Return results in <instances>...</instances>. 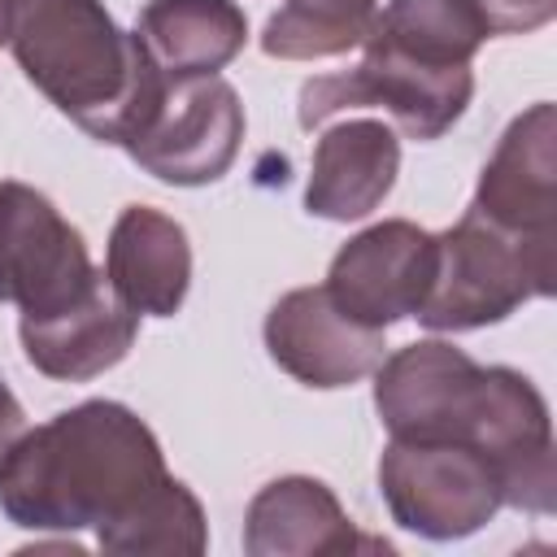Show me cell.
Here are the masks:
<instances>
[{
  "label": "cell",
  "mask_w": 557,
  "mask_h": 557,
  "mask_svg": "<svg viewBox=\"0 0 557 557\" xmlns=\"http://www.w3.org/2000/svg\"><path fill=\"white\" fill-rule=\"evenodd\" d=\"M248 553H352V548H387L383 540H366L352 531L335 496L313 479H278L248 509Z\"/></svg>",
  "instance_id": "obj_15"
},
{
  "label": "cell",
  "mask_w": 557,
  "mask_h": 557,
  "mask_svg": "<svg viewBox=\"0 0 557 557\" xmlns=\"http://www.w3.org/2000/svg\"><path fill=\"white\" fill-rule=\"evenodd\" d=\"M244 135L239 96L218 74H191L170 78L161 87V100L152 104L139 135L126 144V152L165 183H213L235 161Z\"/></svg>",
  "instance_id": "obj_8"
},
{
  "label": "cell",
  "mask_w": 557,
  "mask_h": 557,
  "mask_svg": "<svg viewBox=\"0 0 557 557\" xmlns=\"http://www.w3.org/2000/svg\"><path fill=\"white\" fill-rule=\"evenodd\" d=\"M557 196H553V104H535L527 117H518L496 157L483 170L474 213L487 222L535 235V239H557Z\"/></svg>",
  "instance_id": "obj_11"
},
{
  "label": "cell",
  "mask_w": 557,
  "mask_h": 557,
  "mask_svg": "<svg viewBox=\"0 0 557 557\" xmlns=\"http://www.w3.org/2000/svg\"><path fill=\"white\" fill-rule=\"evenodd\" d=\"M487 30L492 35H509V30H531L540 22L553 17L557 0H474Z\"/></svg>",
  "instance_id": "obj_17"
},
{
  "label": "cell",
  "mask_w": 557,
  "mask_h": 557,
  "mask_svg": "<svg viewBox=\"0 0 557 557\" xmlns=\"http://www.w3.org/2000/svg\"><path fill=\"white\" fill-rule=\"evenodd\" d=\"M0 300L22 309L26 357L70 383L117 366L139 331L83 235L22 183H0Z\"/></svg>",
  "instance_id": "obj_3"
},
{
  "label": "cell",
  "mask_w": 557,
  "mask_h": 557,
  "mask_svg": "<svg viewBox=\"0 0 557 557\" xmlns=\"http://www.w3.org/2000/svg\"><path fill=\"white\" fill-rule=\"evenodd\" d=\"M440 261V239L413 222H383L339 248L326 274V296L361 326H392L422 309Z\"/></svg>",
  "instance_id": "obj_9"
},
{
  "label": "cell",
  "mask_w": 557,
  "mask_h": 557,
  "mask_svg": "<svg viewBox=\"0 0 557 557\" xmlns=\"http://www.w3.org/2000/svg\"><path fill=\"white\" fill-rule=\"evenodd\" d=\"M139 44L170 78L218 74L244 48V13L231 0H148L135 26Z\"/></svg>",
  "instance_id": "obj_14"
},
{
  "label": "cell",
  "mask_w": 557,
  "mask_h": 557,
  "mask_svg": "<svg viewBox=\"0 0 557 557\" xmlns=\"http://www.w3.org/2000/svg\"><path fill=\"white\" fill-rule=\"evenodd\" d=\"M470 65H422L392 48L366 44V61L348 74L309 78L300 87V126H318L339 109H387L409 139H440L470 104Z\"/></svg>",
  "instance_id": "obj_6"
},
{
  "label": "cell",
  "mask_w": 557,
  "mask_h": 557,
  "mask_svg": "<svg viewBox=\"0 0 557 557\" xmlns=\"http://www.w3.org/2000/svg\"><path fill=\"white\" fill-rule=\"evenodd\" d=\"M396 161L400 148L383 122H348L326 131L313 152V178L305 191L309 213L335 222L370 213L387 196L396 178Z\"/></svg>",
  "instance_id": "obj_13"
},
{
  "label": "cell",
  "mask_w": 557,
  "mask_h": 557,
  "mask_svg": "<svg viewBox=\"0 0 557 557\" xmlns=\"http://www.w3.org/2000/svg\"><path fill=\"white\" fill-rule=\"evenodd\" d=\"M270 357L309 387H344L383 361V331L352 322L326 287L283 296L265 318Z\"/></svg>",
  "instance_id": "obj_10"
},
{
  "label": "cell",
  "mask_w": 557,
  "mask_h": 557,
  "mask_svg": "<svg viewBox=\"0 0 557 557\" xmlns=\"http://www.w3.org/2000/svg\"><path fill=\"white\" fill-rule=\"evenodd\" d=\"M0 509L26 531L96 527L104 553L205 548L196 496L165 474L152 431L113 400L22 431L0 461Z\"/></svg>",
  "instance_id": "obj_1"
},
{
  "label": "cell",
  "mask_w": 557,
  "mask_h": 557,
  "mask_svg": "<svg viewBox=\"0 0 557 557\" xmlns=\"http://www.w3.org/2000/svg\"><path fill=\"white\" fill-rule=\"evenodd\" d=\"M22 431H26V413H22V405L13 400V392H9L4 379H0V461L9 457V448L17 444Z\"/></svg>",
  "instance_id": "obj_18"
},
{
  "label": "cell",
  "mask_w": 557,
  "mask_h": 557,
  "mask_svg": "<svg viewBox=\"0 0 557 557\" xmlns=\"http://www.w3.org/2000/svg\"><path fill=\"white\" fill-rule=\"evenodd\" d=\"M440 261L422 309L413 313L431 331H470L500 322L531 296L553 292V239L518 235L483 213L466 209V218L435 235Z\"/></svg>",
  "instance_id": "obj_5"
},
{
  "label": "cell",
  "mask_w": 557,
  "mask_h": 557,
  "mask_svg": "<svg viewBox=\"0 0 557 557\" xmlns=\"http://www.w3.org/2000/svg\"><path fill=\"white\" fill-rule=\"evenodd\" d=\"M13 52L61 113L122 148L165 87L139 35H122L100 0H30L13 22Z\"/></svg>",
  "instance_id": "obj_4"
},
{
  "label": "cell",
  "mask_w": 557,
  "mask_h": 557,
  "mask_svg": "<svg viewBox=\"0 0 557 557\" xmlns=\"http://www.w3.org/2000/svg\"><path fill=\"white\" fill-rule=\"evenodd\" d=\"M13 22H17V4L13 0H0V44L13 39Z\"/></svg>",
  "instance_id": "obj_19"
},
{
  "label": "cell",
  "mask_w": 557,
  "mask_h": 557,
  "mask_svg": "<svg viewBox=\"0 0 557 557\" xmlns=\"http://www.w3.org/2000/svg\"><path fill=\"white\" fill-rule=\"evenodd\" d=\"M492 30L474 0H392L383 13H374L361 44L453 70V65H470L474 48Z\"/></svg>",
  "instance_id": "obj_16"
},
{
  "label": "cell",
  "mask_w": 557,
  "mask_h": 557,
  "mask_svg": "<svg viewBox=\"0 0 557 557\" xmlns=\"http://www.w3.org/2000/svg\"><path fill=\"white\" fill-rule=\"evenodd\" d=\"M392 440L461 444L479 453L509 505L553 509V435L540 392L513 370H483L453 344L400 348L374 387Z\"/></svg>",
  "instance_id": "obj_2"
},
{
  "label": "cell",
  "mask_w": 557,
  "mask_h": 557,
  "mask_svg": "<svg viewBox=\"0 0 557 557\" xmlns=\"http://www.w3.org/2000/svg\"><path fill=\"white\" fill-rule=\"evenodd\" d=\"M104 278L135 313L170 318L183 305L191 278V252L183 226L148 205H131L113 222Z\"/></svg>",
  "instance_id": "obj_12"
},
{
  "label": "cell",
  "mask_w": 557,
  "mask_h": 557,
  "mask_svg": "<svg viewBox=\"0 0 557 557\" xmlns=\"http://www.w3.org/2000/svg\"><path fill=\"white\" fill-rule=\"evenodd\" d=\"M379 479L392 518L431 540L470 535L505 505L496 470L461 444L392 440L379 461Z\"/></svg>",
  "instance_id": "obj_7"
},
{
  "label": "cell",
  "mask_w": 557,
  "mask_h": 557,
  "mask_svg": "<svg viewBox=\"0 0 557 557\" xmlns=\"http://www.w3.org/2000/svg\"><path fill=\"white\" fill-rule=\"evenodd\" d=\"M13 4H26V0H13Z\"/></svg>",
  "instance_id": "obj_20"
}]
</instances>
